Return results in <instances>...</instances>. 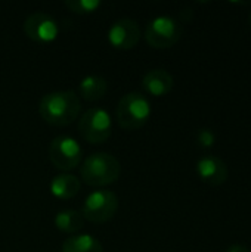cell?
Here are the masks:
<instances>
[{
	"label": "cell",
	"mask_w": 251,
	"mask_h": 252,
	"mask_svg": "<svg viewBox=\"0 0 251 252\" xmlns=\"http://www.w3.org/2000/svg\"><path fill=\"white\" fill-rule=\"evenodd\" d=\"M250 24H251V13H250Z\"/></svg>",
	"instance_id": "cell-19"
},
{
	"label": "cell",
	"mask_w": 251,
	"mask_h": 252,
	"mask_svg": "<svg viewBox=\"0 0 251 252\" xmlns=\"http://www.w3.org/2000/svg\"><path fill=\"white\" fill-rule=\"evenodd\" d=\"M55 226L58 230L64 232V233H77L78 230L83 229L84 226V217L80 211L77 210H61L56 216H55Z\"/></svg>",
	"instance_id": "cell-15"
},
{
	"label": "cell",
	"mask_w": 251,
	"mask_h": 252,
	"mask_svg": "<svg viewBox=\"0 0 251 252\" xmlns=\"http://www.w3.org/2000/svg\"><path fill=\"white\" fill-rule=\"evenodd\" d=\"M78 131L89 143H104L112 133L111 115L104 108H90L81 115Z\"/></svg>",
	"instance_id": "cell-5"
},
{
	"label": "cell",
	"mask_w": 251,
	"mask_h": 252,
	"mask_svg": "<svg viewBox=\"0 0 251 252\" xmlns=\"http://www.w3.org/2000/svg\"><path fill=\"white\" fill-rule=\"evenodd\" d=\"M81 158L83 149L74 137L58 136L49 145V159L58 170H74L81 162Z\"/></svg>",
	"instance_id": "cell-7"
},
{
	"label": "cell",
	"mask_w": 251,
	"mask_h": 252,
	"mask_svg": "<svg viewBox=\"0 0 251 252\" xmlns=\"http://www.w3.org/2000/svg\"><path fill=\"white\" fill-rule=\"evenodd\" d=\"M81 103L75 92L56 90L44 94L38 105L41 118L56 127H65L71 124L80 114Z\"/></svg>",
	"instance_id": "cell-1"
},
{
	"label": "cell",
	"mask_w": 251,
	"mask_h": 252,
	"mask_svg": "<svg viewBox=\"0 0 251 252\" xmlns=\"http://www.w3.org/2000/svg\"><path fill=\"white\" fill-rule=\"evenodd\" d=\"M62 252H104V248L102 244L92 235L77 233L64 241Z\"/></svg>",
	"instance_id": "cell-13"
},
{
	"label": "cell",
	"mask_w": 251,
	"mask_h": 252,
	"mask_svg": "<svg viewBox=\"0 0 251 252\" xmlns=\"http://www.w3.org/2000/svg\"><path fill=\"white\" fill-rule=\"evenodd\" d=\"M108 41L112 47L127 50L133 49L142 35L139 24L132 18H121L117 19L108 30Z\"/></svg>",
	"instance_id": "cell-9"
},
{
	"label": "cell",
	"mask_w": 251,
	"mask_h": 252,
	"mask_svg": "<svg viewBox=\"0 0 251 252\" xmlns=\"http://www.w3.org/2000/svg\"><path fill=\"white\" fill-rule=\"evenodd\" d=\"M173 84L175 80L172 74L163 68L151 69L142 78V87L145 89V92L157 97L166 96L173 89Z\"/></svg>",
	"instance_id": "cell-11"
},
{
	"label": "cell",
	"mask_w": 251,
	"mask_h": 252,
	"mask_svg": "<svg viewBox=\"0 0 251 252\" xmlns=\"http://www.w3.org/2000/svg\"><path fill=\"white\" fill-rule=\"evenodd\" d=\"M152 114L148 97L139 92L126 93L117 105V123L124 130H138L143 127Z\"/></svg>",
	"instance_id": "cell-3"
},
{
	"label": "cell",
	"mask_w": 251,
	"mask_h": 252,
	"mask_svg": "<svg viewBox=\"0 0 251 252\" xmlns=\"http://www.w3.org/2000/svg\"><path fill=\"white\" fill-rule=\"evenodd\" d=\"M80 94L86 100H99L108 92V81L101 75H87L80 81Z\"/></svg>",
	"instance_id": "cell-14"
},
{
	"label": "cell",
	"mask_w": 251,
	"mask_h": 252,
	"mask_svg": "<svg viewBox=\"0 0 251 252\" xmlns=\"http://www.w3.org/2000/svg\"><path fill=\"white\" fill-rule=\"evenodd\" d=\"M197 140H198V145L201 148H212L216 142V136L215 133L210 130V128H201L197 134Z\"/></svg>",
	"instance_id": "cell-17"
},
{
	"label": "cell",
	"mask_w": 251,
	"mask_h": 252,
	"mask_svg": "<svg viewBox=\"0 0 251 252\" xmlns=\"http://www.w3.org/2000/svg\"><path fill=\"white\" fill-rule=\"evenodd\" d=\"M200 179L210 186H220L226 182L229 170L223 159L216 155H204L197 162Z\"/></svg>",
	"instance_id": "cell-10"
},
{
	"label": "cell",
	"mask_w": 251,
	"mask_h": 252,
	"mask_svg": "<svg viewBox=\"0 0 251 252\" xmlns=\"http://www.w3.org/2000/svg\"><path fill=\"white\" fill-rule=\"evenodd\" d=\"M102 1L101 0H65V6L78 15L83 13H93L101 7Z\"/></svg>",
	"instance_id": "cell-16"
},
{
	"label": "cell",
	"mask_w": 251,
	"mask_h": 252,
	"mask_svg": "<svg viewBox=\"0 0 251 252\" xmlns=\"http://www.w3.org/2000/svg\"><path fill=\"white\" fill-rule=\"evenodd\" d=\"M118 210V198L111 190H95L92 192L81 208L84 220L92 223H105L111 220Z\"/></svg>",
	"instance_id": "cell-6"
},
{
	"label": "cell",
	"mask_w": 251,
	"mask_h": 252,
	"mask_svg": "<svg viewBox=\"0 0 251 252\" xmlns=\"http://www.w3.org/2000/svg\"><path fill=\"white\" fill-rule=\"evenodd\" d=\"M22 28L25 35L37 43H50L59 35V25L56 19L46 12H34L28 15Z\"/></svg>",
	"instance_id": "cell-8"
},
{
	"label": "cell",
	"mask_w": 251,
	"mask_h": 252,
	"mask_svg": "<svg viewBox=\"0 0 251 252\" xmlns=\"http://www.w3.org/2000/svg\"><path fill=\"white\" fill-rule=\"evenodd\" d=\"M226 252H251L247 247H244V245H240V244H237V245H231L229 248H228V251Z\"/></svg>",
	"instance_id": "cell-18"
},
{
	"label": "cell",
	"mask_w": 251,
	"mask_h": 252,
	"mask_svg": "<svg viewBox=\"0 0 251 252\" xmlns=\"http://www.w3.org/2000/svg\"><path fill=\"white\" fill-rule=\"evenodd\" d=\"M80 174L89 186H107L114 183L121 174L120 161L107 152H96L86 157Z\"/></svg>",
	"instance_id": "cell-2"
},
{
	"label": "cell",
	"mask_w": 251,
	"mask_h": 252,
	"mask_svg": "<svg viewBox=\"0 0 251 252\" xmlns=\"http://www.w3.org/2000/svg\"><path fill=\"white\" fill-rule=\"evenodd\" d=\"M81 183L72 174H58L50 182V192L58 199H71L80 192Z\"/></svg>",
	"instance_id": "cell-12"
},
{
	"label": "cell",
	"mask_w": 251,
	"mask_h": 252,
	"mask_svg": "<svg viewBox=\"0 0 251 252\" xmlns=\"http://www.w3.org/2000/svg\"><path fill=\"white\" fill-rule=\"evenodd\" d=\"M182 37V25L169 15L152 18L145 28V38L155 49H167L176 44Z\"/></svg>",
	"instance_id": "cell-4"
}]
</instances>
